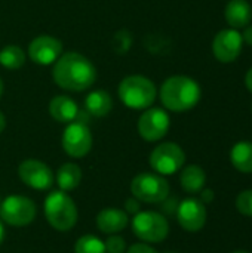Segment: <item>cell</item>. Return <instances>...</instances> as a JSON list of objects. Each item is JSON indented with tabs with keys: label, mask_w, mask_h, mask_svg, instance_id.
<instances>
[{
	"label": "cell",
	"mask_w": 252,
	"mask_h": 253,
	"mask_svg": "<svg viewBox=\"0 0 252 253\" xmlns=\"http://www.w3.org/2000/svg\"><path fill=\"white\" fill-rule=\"evenodd\" d=\"M18 176L19 179L30 188L45 191L53 185V172L52 169L36 159H27L18 166Z\"/></svg>",
	"instance_id": "8fae6325"
},
{
	"label": "cell",
	"mask_w": 252,
	"mask_h": 253,
	"mask_svg": "<svg viewBox=\"0 0 252 253\" xmlns=\"http://www.w3.org/2000/svg\"><path fill=\"white\" fill-rule=\"evenodd\" d=\"M126 253H159L154 248H151L147 243H135L129 249H126Z\"/></svg>",
	"instance_id": "484cf974"
},
{
	"label": "cell",
	"mask_w": 252,
	"mask_h": 253,
	"mask_svg": "<svg viewBox=\"0 0 252 253\" xmlns=\"http://www.w3.org/2000/svg\"><path fill=\"white\" fill-rule=\"evenodd\" d=\"M242 34L235 28H226L217 33L212 42V53L217 61L223 64L233 62L242 52Z\"/></svg>",
	"instance_id": "7c38bea8"
},
{
	"label": "cell",
	"mask_w": 252,
	"mask_h": 253,
	"mask_svg": "<svg viewBox=\"0 0 252 253\" xmlns=\"http://www.w3.org/2000/svg\"><path fill=\"white\" fill-rule=\"evenodd\" d=\"M132 233L144 243H160L169 234V224L163 215L144 211L134 215Z\"/></svg>",
	"instance_id": "8992f818"
},
{
	"label": "cell",
	"mask_w": 252,
	"mask_h": 253,
	"mask_svg": "<svg viewBox=\"0 0 252 253\" xmlns=\"http://www.w3.org/2000/svg\"><path fill=\"white\" fill-rule=\"evenodd\" d=\"M242 40H244L247 44L252 46V24H248V25L245 27V30H244V33H242Z\"/></svg>",
	"instance_id": "83f0119b"
},
{
	"label": "cell",
	"mask_w": 252,
	"mask_h": 253,
	"mask_svg": "<svg viewBox=\"0 0 252 253\" xmlns=\"http://www.w3.org/2000/svg\"><path fill=\"white\" fill-rule=\"evenodd\" d=\"M206 182V173L205 170L198 165H189L181 170L180 175V184L183 190L189 194L201 193Z\"/></svg>",
	"instance_id": "d6986e66"
},
{
	"label": "cell",
	"mask_w": 252,
	"mask_h": 253,
	"mask_svg": "<svg viewBox=\"0 0 252 253\" xmlns=\"http://www.w3.org/2000/svg\"><path fill=\"white\" fill-rule=\"evenodd\" d=\"M233 253H248V252H245V251H238V252H233Z\"/></svg>",
	"instance_id": "d6a6232c"
},
{
	"label": "cell",
	"mask_w": 252,
	"mask_h": 253,
	"mask_svg": "<svg viewBox=\"0 0 252 253\" xmlns=\"http://www.w3.org/2000/svg\"><path fill=\"white\" fill-rule=\"evenodd\" d=\"M79 111L80 110L76 101H73L70 96H65V95H58L52 98V101L49 102V114L58 123L68 125L74 122L77 119Z\"/></svg>",
	"instance_id": "2e32d148"
},
{
	"label": "cell",
	"mask_w": 252,
	"mask_h": 253,
	"mask_svg": "<svg viewBox=\"0 0 252 253\" xmlns=\"http://www.w3.org/2000/svg\"><path fill=\"white\" fill-rule=\"evenodd\" d=\"M0 203H1V200H0Z\"/></svg>",
	"instance_id": "e575fe53"
},
{
	"label": "cell",
	"mask_w": 252,
	"mask_h": 253,
	"mask_svg": "<svg viewBox=\"0 0 252 253\" xmlns=\"http://www.w3.org/2000/svg\"><path fill=\"white\" fill-rule=\"evenodd\" d=\"M141 202L140 200H137L134 196L131 197V199H128L126 202H125V208H126V213H134V215H137L138 212H141L140 211V208H141V205H140Z\"/></svg>",
	"instance_id": "4316f807"
},
{
	"label": "cell",
	"mask_w": 252,
	"mask_h": 253,
	"mask_svg": "<svg viewBox=\"0 0 252 253\" xmlns=\"http://www.w3.org/2000/svg\"><path fill=\"white\" fill-rule=\"evenodd\" d=\"M166 253H175V252H166Z\"/></svg>",
	"instance_id": "836d02e7"
},
{
	"label": "cell",
	"mask_w": 252,
	"mask_h": 253,
	"mask_svg": "<svg viewBox=\"0 0 252 253\" xmlns=\"http://www.w3.org/2000/svg\"><path fill=\"white\" fill-rule=\"evenodd\" d=\"M82 169L76 163H64L58 168L55 181L61 191H73L82 182Z\"/></svg>",
	"instance_id": "ffe728a7"
},
{
	"label": "cell",
	"mask_w": 252,
	"mask_h": 253,
	"mask_svg": "<svg viewBox=\"0 0 252 253\" xmlns=\"http://www.w3.org/2000/svg\"><path fill=\"white\" fill-rule=\"evenodd\" d=\"M61 144L67 156L73 159L85 157L92 148V133L88 125L77 120L68 123L62 133Z\"/></svg>",
	"instance_id": "9c48e42d"
},
{
	"label": "cell",
	"mask_w": 252,
	"mask_h": 253,
	"mask_svg": "<svg viewBox=\"0 0 252 253\" xmlns=\"http://www.w3.org/2000/svg\"><path fill=\"white\" fill-rule=\"evenodd\" d=\"M232 165L242 173H252V142L241 141L230 150Z\"/></svg>",
	"instance_id": "44dd1931"
},
{
	"label": "cell",
	"mask_w": 252,
	"mask_h": 253,
	"mask_svg": "<svg viewBox=\"0 0 252 253\" xmlns=\"http://www.w3.org/2000/svg\"><path fill=\"white\" fill-rule=\"evenodd\" d=\"M25 62V53L18 44H7L0 50V64L7 70H19Z\"/></svg>",
	"instance_id": "7402d4cb"
},
{
	"label": "cell",
	"mask_w": 252,
	"mask_h": 253,
	"mask_svg": "<svg viewBox=\"0 0 252 253\" xmlns=\"http://www.w3.org/2000/svg\"><path fill=\"white\" fill-rule=\"evenodd\" d=\"M74 253H105L104 242L92 234L82 236L74 245Z\"/></svg>",
	"instance_id": "603a6c76"
},
{
	"label": "cell",
	"mask_w": 252,
	"mask_h": 253,
	"mask_svg": "<svg viewBox=\"0 0 252 253\" xmlns=\"http://www.w3.org/2000/svg\"><path fill=\"white\" fill-rule=\"evenodd\" d=\"M131 193L141 203L156 205L169 197V184L156 172H141L132 179Z\"/></svg>",
	"instance_id": "5b68a950"
},
{
	"label": "cell",
	"mask_w": 252,
	"mask_h": 253,
	"mask_svg": "<svg viewBox=\"0 0 252 253\" xmlns=\"http://www.w3.org/2000/svg\"><path fill=\"white\" fill-rule=\"evenodd\" d=\"M97 227L101 233L111 236V234H119L122 233L128 224H129V216L125 211L117 209V208H105L97 215Z\"/></svg>",
	"instance_id": "9a60e30c"
},
{
	"label": "cell",
	"mask_w": 252,
	"mask_h": 253,
	"mask_svg": "<svg viewBox=\"0 0 252 253\" xmlns=\"http://www.w3.org/2000/svg\"><path fill=\"white\" fill-rule=\"evenodd\" d=\"M251 108H252V107H251Z\"/></svg>",
	"instance_id": "d590c367"
},
{
	"label": "cell",
	"mask_w": 252,
	"mask_h": 253,
	"mask_svg": "<svg viewBox=\"0 0 252 253\" xmlns=\"http://www.w3.org/2000/svg\"><path fill=\"white\" fill-rule=\"evenodd\" d=\"M117 95L128 108L147 110L156 101L157 90L150 79L144 76H128L120 82Z\"/></svg>",
	"instance_id": "277c9868"
},
{
	"label": "cell",
	"mask_w": 252,
	"mask_h": 253,
	"mask_svg": "<svg viewBox=\"0 0 252 253\" xmlns=\"http://www.w3.org/2000/svg\"><path fill=\"white\" fill-rule=\"evenodd\" d=\"M113 108V99L108 92L98 89L85 98V110L91 117H104Z\"/></svg>",
	"instance_id": "ac0fdd59"
},
{
	"label": "cell",
	"mask_w": 252,
	"mask_h": 253,
	"mask_svg": "<svg viewBox=\"0 0 252 253\" xmlns=\"http://www.w3.org/2000/svg\"><path fill=\"white\" fill-rule=\"evenodd\" d=\"M62 53V43L52 36L42 34L31 40L28 46V56L34 64L39 65H50L55 64L56 59Z\"/></svg>",
	"instance_id": "5bb4252c"
},
{
	"label": "cell",
	"mask_w": 252,
	"mask_h": 253,
	"mask_svg": "<svg viewBox=\"0 0 252 253\" xmlns=\"http://www.w3.org/2000/svg\"><path fill=\"white\" fill-rule=\"evenodd\" d=\"M105 253H126V242L119 234H111L104 242Z\"/></svg>",
	"instance_id": "d4e9b609"
},
{
	"label": "cell",
	"mask_w": 252,
	"mask_h": 253,
	"mask_svg": "<svg viewBox=\"0 0 252 253\" xmlns=\"http://www.w3.org/2000/svg\"><path fill=\"white\" fill-rule=\"evenodd\" d=\"M43 209L48 224L56 231L67 233L73 230L77 224V206L65 191H52L45 199Z\"/></svg>",
	"instance_id": "3957f363"
},
{
	"label": "cell",
	"mask_w": 252,
	"mask_h": 253,
	"mask_svg": "<svg viewBox=\"0 0 252 253\" xmlns=\"http://www.w3.org/2000/svg\"><path fill=\"white\" fill-rule=\"evenodd\" d=\"M177 221L189 233L201 231L206 224V208L202 200L186 199L177 208Z\"/></svg>",
	"instance_id": "4fadbf2b"
},
{
	"label": "cell",
	"mask_w": 252,
	"mask_h": 253,
	"mask_svg": "<svg viewBox=\"0 0 252 253\" xmlns=\"http://www.w3.org/2000/svg\"><path fill=\"white\" fill-rule=\"evenodd\" d=\"M53 82L64 90L82 92L89 89L97 80L95 65L82 53L67 52L53 65Z\"/></svg>",
	"instance_id": "6da1fadb"
},
{
	"label": "cell",
	"mask_w": 252,
	"mask_h": 253,
	"mask_svg": "<svg viewBox=\"0 0 252 253\" xmlns=\"http://www.w3.org/2000/svg\"><path fill=\"white\" fill-rule=\"evenodd\" d=\"M37 213L34 202L21 194L7 196L0 203V219L10 227L30 225Z\"/></svg>",
	"instance_id": "52a82bcc"
},
{
	"label": "cell",
	"mask_w": 252,
	"mask_h": 253,
	"mask_svg": "<svg viewBox=\"0 0 252 253\" xmlns=\"http://www.w3.org/2000/svg\"><path fill=\"white\" fill-rule=\"evenodd\" d=\"M3 240H4V227H3V224L0 221V245L3 243Z\"/></svg>",
	"instance_id": "4dcf8cb0"
},
{
	"label": "cell",
	"mask_w": 252,
	"mask_h": 253,
	"mask_svg": "<svg viewBox=\"0 0 252 253\" xmlns=\"http://www.w3.org/2000/svg\"><path fill=\"white\" fill-rule=\"evenodd\" d=\"M224 16L227 24L238 30L245 28L248 24H251L252 7L248 0H230L226 6Z\"/></svg>",
	"instance_id": "e0dca14e"
},
{
	"label": "cell",
	"mask_w": 252,
	"mask_h": 253,
	"mask_svg": "<svg viewBox=\"0 0 252 253\" xmlns=\"http://www.w3.org/2000/svg\"><path fill=\"white\" fill-rule=\"evenodd\" d=\"M171 119L162 108H147L138 120V133L147 142L160 141L169 130Z\"/></svg>",
	"instance_id": "30bf717a"
},
{
	"label": "cell",
	"mask_w": 252,
	"mask_h": 253,
	"mask_svg": "<svg viewBox=\"0 0 252 253\" xmlns=\"http://www.w3.org/2000/svg\"><path fill=\"white\" fill-rule=\"evenodd\" d=\"M150 166L151 169L162 175H174L180 169H183L186 163V153L175 142H163L159 144L150 154Z\"/></svg>",
	"instance_id": "ba28073f"
},
{
	"label": "cell",
	"mask_w": 252,
	"mask_h": 253,
	"mask_svg": "<svg viewBox=\"0 0 252 253\" xmlns=\"http://www.w3.org/2000/svg\"><path fill=\"white\" fill-rule=\"evenodd\" d=\"M4 127H6V117H4V114L0 111V133L4 130Z\"/></svg>",
	"instance_id": "f546056e"
},
{
	"label": "cell",
	"mask_w": 252,
	"mask_h": 253,
	"mask_svg": "<svg viewBox=\"0 0 252 253\" xmlns=\"http://www.w3.org/2000/svg\"><path fill=\"white\" fill-rule=\"evenodd\" d=\"M159 95L166 110L184 113L199 104L202 90L195 79L187 76H172L162 83Z\"/></svg>",
	"instance_id": "7a4b0ae2"
},
{
	"label": "cell",
	"mask_w": 252,
	"mask_h": 253,
	"mask_svg": "<svg viewBox=\"0 0 252 253\" xmlns=\"http://www.w3.org/2000/svg\"><path fill=\"white\" fill-rule=\"evenodd\" d=\"M245 86H247V89L252 93V67L248 70V73L245 76Z\"/></svg>",
	"instance_id": "f1b7e54d"
},
{
	"label": "cell",
	"mask_w": 252,
	"mask_h": 253,
	"mask_svg": "<svg viewBox=\"0 0 252 253\" xmlns=\"http://www.w3.org/2000/svg\"><path fill=\"white\" fill-rule=\"evenodd\" d=\"M1 95H3V82L0 79V99H1Z\"/></svg>",
	"instance_id": "1f68e13d"
},
{
	"label": "cell",
	"mask_w": 252,
	"mask_h": 253,
	"mask_svg": "<svg viewBox=\"0 0 252 253\" xmlns=\"http://www.w3.org/2000/svg\"><path fill=\"white\" fill-rule=\"evenodd\" d=\"M236 208L242 215L252 218V190H245L239 193L236 199Z\"/></svg>",
	"instance_id": "cb8c5ba5"
}]
</instances>
